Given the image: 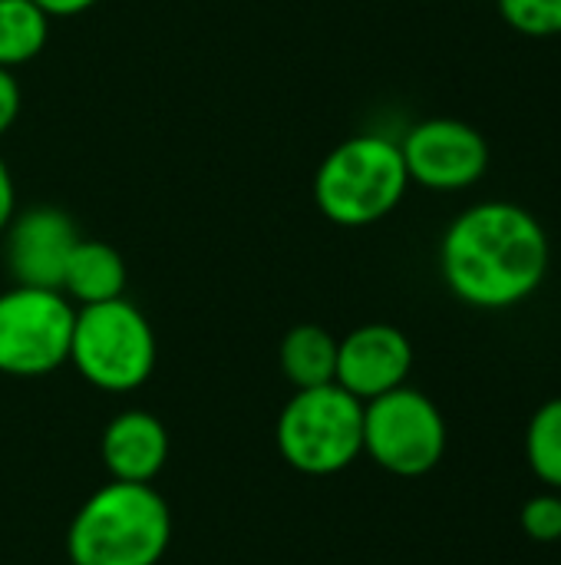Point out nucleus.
<instances>
[{"mask_svg": "<svg viewBox=\"0 0 561 565\" xmlns=\"http://www.w3.org/2000/svg\"><path fill=\"white\" fill-rule=\"evenodd\" d=\"M552 242L519 202L489 199L460 212L440 238V275L453 298L479 311L529 301L549 278Z\"/></svg>", "mask_w": 561, "mask_h": 565, "instance_id": "obj_1", "label": "nucleus"}, {"mask_svg": "<svg viewBox=\"0 0 561 565\" xmlns=\"http://www.w3.org/2000/svg\"><path fill=\"white\" fill-rule=\"evenodd\" d=\"M172 543V513L152 483L109 480L83 500L66 530L73 565H155Z\"/></svg>", "mask_w": 561, "mask_h": 565, "instance_id": "obj_2", "label": "nucleus"}, {"mask_svg": "<svg viewBox=\"0 0 561 565\" xmlns=\"http://www.w3.org/2000/svg\"><path fill=\"white\" fill-rule=\"evenodd\" d=\"M410 189L400 142L357 132L337 142L314 172V205L341 228H367L393 215Z\"/></svg>", "mask_w": 561, "mask_h": 565, "instance_id": "obj_3", "label": "nucleus"}, {"mask_svg": "<svg viewBox=\"0 0 561 565\" xmlns=\"http://www.w3.org/2000/svg\"><path fill=\"white\" fill-rule=\"evenodd\" d=\"M278 454L304 477H334L364 454V401L341 384L294 391L278 414Z\"/></svg>", "mask_w": 561, "mask_h": 565, "instance_id": "obj_4", "label": "nucleus"}, {"mask_svg": "<svg viewBox=\"0 0 561 565\" xmlns=\"http://www.w3.org/2000/svg\"><path fill=\"white\" fill-rule=\"evenodd\" d=\"M159 344L149 318L126 298L76 308L69 364L106 394H132L155 371Z\"/></svg>", "mask_w": 561, "mask_h": 565, "instance_id": "obj_5", "label": "nucleus"}, {"mask_svg": "<svg viewBox=\"0 0 561 565\" xmlns=\"http://www.w3.org/2000/svg\"><path fill=\"white\" fill-rule=\"evenodd\" d=\"M364 454L393 477H427L443 463L446 420L413 387H397L364 404Z\"/></svg>", "mask_w": 561, "mask_h": 565, "instance_id": "obj_6", "label": "nucleus"}, {"mask_svg": "<svg viewBox=\"0 0 561 565\" xmlns=\"http://www.w3.org/2000/svg\"><path fill=\"white\" fill-rule=\"evenodd\" d=\"M76 305L56 288L0 291V374L43 377L69 364Z\"/></svg>", "mask_w": 561, "mask_h": 565, "instance_id": "obj_7", "label": "nucleus"}, {"mask_svg": "<svg viewBox=\"0 0 561 565\" xmlns=\"http://www.w3.org/2000/svg\"><path fill=\"white\" fill-rule=\"evenodd\" d=\"M400 152L407 162L410 185L427 192H466L493 162L486 136L453 116H433L403 132Z\"/></svg>", "mask_w": 561, "mask_h": 565, "instance_id": "obj_8", "label": "nucleus"}, {"mask_svg": "<svg viewBox=\"0 0 561 565\" xmlns=\"http://www.w3.org/2000/svg\"><path fill=\"white\" fill-rule=\"evenodd\" d=\"M76 222L56 205L17 209L3 228V265L13 285L56 288L63 281L66 258L79 242Z\"/></svg>", "mask_w": 561, "mask_h": 565, "instance_id": "obj_9", "label": "nucleus"}, {"mask_svg": "<svg viewBox=\"0 0 561 565\" xmlns=\"http://www.w3.org/2000/svg\"><path fill=\"white\" fill-rule=\"evenodd\" d=\"M413 371V344L393 324H360L344 341H337V374L341 384L357 401H374L407 384Z\"/></svg>", "mask_w": 561, "mask_h": 565, "instance_id": "obj_10", "label": "nucleus"}, {"mask_svg": "<svg viewBox=\"0 0 561 565\" xmlns=\"http://www.w3.org/2000/svg\"><path fill=\"white\" fill-rule=\"evenodd\" d=\"M99 454L112 480L152 483L169 460V430L149 411H122L106 424Z\"/></svg>", "mask_w": 561, "mask_h": 565, "instance_id": "obj_11", "label": "nucleus"}, {"mask_svg": "<svg viewBox=\"0 0 561 565\" xmlns=\"http://www.w3.org/2000/svg\"><path fill=\"white\" fill-rule=\"evenodd\" d=\"M126 262L122 255L109 245V242H99V238H79L66 258V268H63V281H60V291L86 308V305H103V301H112V298H122L126 291Z\"/></svg>", "mask_w": 561, "mask_h": 565, "instance_id": "obj_12", "label": "nucleus"}, {"mask_svg": "<svg viewBox=\"0 0 561 565\" xmlns=\"http://www.w3.org/2000/svg\"><path fill=\"white\" fill-rule=\"evenodd\" d=\"M284 377L294 384V391L334 384L337 374V338L321 324H294L281 338L278 351Z\"/></svg>", "mask_w": 561, "mask_h": 565, "instance_id": "obj_13", "label": "nucleus"}, {"mask_svg": "<svg viewBox=\"0 0 561 565\" xmlns=\"http://www.w3.org/2000/svg\"><path fill=\"white\" fill-rule=\"evenodd\" d=\"M50 17L33 0H0V66L17 70L43 53Z\"/></svg>", "mask_w": 561, "mask_h": 565, "instance_id": "obj_14", "label": "nucleus"}, {"mask_svg": "<svg viewBox=\"0 0 561 565\" xmlns=\"http://www.w3.org/2000/svg\"><path fill=\"white\" fill-rule=\"evenodd\" d=\"M529 470L552 490H561V397L546 401L526 430Z\"/></svg>", "mask_w": 561, "mask_h": 565, "instance_id": "obj_15", "label": "nucleus"}, {"mask_svg": "<svg viewBox=\"0 0 561 565\" xmlns=\"http://www.w3.org/2000/svg\"><path fill=\"white\" fill-rule=\"evenodd\" d=\"M499 17L522 36H561V0H496Z\"/></svg>", "mask_w": 561, "mask_h": 565, "instance_id": "obj_16", "label": "nucleus"}, {"mask_svg": "<svg viewBox=\"0 0 561 565\" xmlns=\"http://www.w3.org/2000/svg\"><path fill=\"white\" fill-rule=\"evenodd\" d=\"M522 533L532 543H561V497L539 493L519 513Z\"/></svg>", "mask_w": 561, "mask_h": 565, "instance_id": "obj_17", "label": "nucleus"}, {"mask_svg": "<svg viewBox=\"0 0 561 565\" xmlns=\"http://www.w3.org/2000/svg\"><path fill=\"white\" fill-rule=\"evenodd\" d=\"M20 103H23V93H20V83L13 76V70H3L0 66V139L10 132V126L17 122L20 116Z\"/></svg>", "mask_w": 561, "mask_h": 565, "instance_id": "obj_18", "label": "nucleus"}, {"mask_svg": "<svg viewBox=\"0 0 561 565\" xmlns=\"http://www.w3.org/2000/svg\"><path fill=\"white\" fill-rule=\"evenodd\" d=\"M13 212H17V185H13V175L0 156V235L7 228V222L13 218Z\"/></svg>", "mask_w": 561, "mask_h": 565, "instance_id": "obj_19", "label": "nucleus"}, {"mask_svg": "<svg viewBox=\"0 0 561 565\" xmlns=\"http://www.w3.org/2000/svg\"><path fill=\"white\" fill-rule=\"evenodd\" d=\"M33 3H36L50 20H53V17L60 20V17H79V13H86L89 7H96L99 0H33Z\"/></svg>", "mask_w": 561, "mask_h": 565, "instance_id": "obj_20", "label": "nucleus"}]
</instances>
